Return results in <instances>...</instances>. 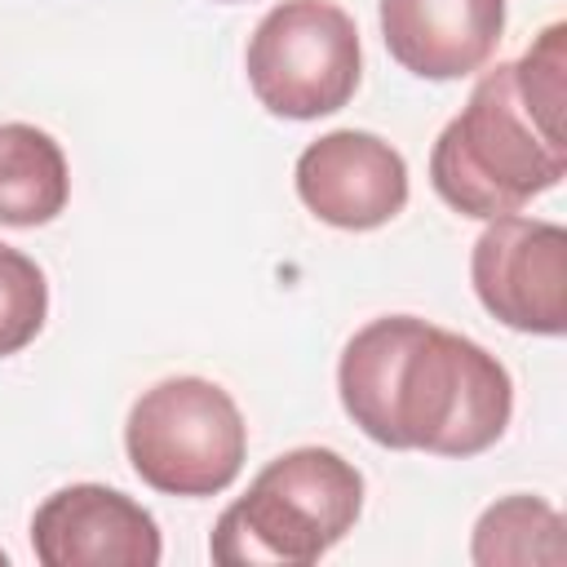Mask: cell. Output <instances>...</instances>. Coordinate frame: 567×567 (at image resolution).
<instances>
[{
  "label": "cell",
  "instance_id": "277c9868",
  "mask_svg": "<svg viewBox=\"0 0 567 567\" xmlns=\"http://www.w3.org/2000/svg\"><path fill=\"white\" fill-rule=\"evenodd\" d=\"M124 452L133 474L164 496H217L244 470L248 425L217 381L168 377L128 408Z\"/></svg>",
  "mask_w": 567,
  "mask_h": 567
},
{
  "label": "cell",
  "instance_id": "4fadbf2b",
  "mask_svg": "<svg viewBox=\"0 0 567 567\" xmlns=\"http://www.w3.org/2000/svg\"><path fill=\"white\" fill-rule=\"evenodd\" d=\"M226 4H230V0H226Z\"/></svg>",
  "mask_w": 567,
  "mask_h": 567
},
{
  "label": "cell",
  "instance_id": "6da1fadb",
  "mask_svg": "<svg viewBox=\"0 0 567 567\" xmlns=\"http://www.w3.org/2000/svg\"><path fill=\"white\" fill-rule=\"evenodd\" d=\"M337 394L372 443L434 456L487 452L514 412L505 363L416 315L363 323L341 350Z\"/></svg>",
  "mask_w": 567,
  "mask_h": 567
},
{
  "label": "cell",
  "instance_id": "7c38bea8",
  "mask_svg": "<svg viewBox=\"0 0 567 567\" xmlns=\"http://www.w3.org/2000/svg\"><path fill=\"white\" fill-rule=\"evenodd\" d=\"M44 315H49L44 270L27 252L0 244V359L27 350L40 337Z\"/></svg>",
  "mask_w": 567,
  "mask_h": 567
},
{
  "label": "cell",
  "instance_id": "7a4b0ae2",
  "mask_svg": "<svg viewBox=\"0 0 567 567\" xmlns=\"http://www.w3.org/2000/svg\"><path fill=\"white\" fill-rule=\"evenodd\" d=\"M567 22H549L518 62H496L430 151V186L461 217H505L567 173Z\"/></svg>",
  "mask_w": 567,
  "mask_h": 567
},
{
  "label": "cell",
  "instance_id": "52a82bcc",
  "mask_svg": "<svg viewBox=\"0 0 567 567\" xmlns=\"http://www.w3.org/2000/svg\"><path fill=\"white\" fill-rule=\"evenodd\" d=\"M297 195L301 204L337 230H377L394 221L408 204V164L403 155L363 128H337L315 137L297 155Z\"/></svg>",
  "mask_w": 567,
  "mask_h": 567
},
{
  "label": "cell",
  "instance_id": "30bf717a",
  "mask_svg": "<svg viewBox=\"0 0 567 567\" xmlns=\"http://www.w3.org/2000/svg\"><path fill=\"white\" fill-rule=\"evenodd\" d=\"M71 199L62 146L35 124H0V226H49Z\"/></svg>",
  "mask_w": 567,
  "mask_h": 567
},
{
  "label": "cell",
  "instance_id": "8992f818",
  "mask_svg": "<svg viewBox=\"0 0 567 567\" xmlns=\"http://www.w3.org/2000/svg\"><path fill=\"white\" fill-rule=\"evenodd\" d=\"M470 279L492 319L532 337L567 328V230L545 217H492L474 239Z\"/></svg>",
  "mask_w": 567,
  "mask_h": 567
},
{
  "label": "cell",
  "instance_id": "5b68a950",
  "mask_svg": "<svg viewBox=\"0 0 567 567\" xmlns=\"http://www.w3.org/2000/svg\"><path fill=\"white\" fill-rule=\"evenodd\" d=\"M244 71L270 115H332L359 89V27L332 0H284L248 35Z\"/></svg>",
  "mask_w": 567,
  "mask_h": 567
},
{
  "label": "cell",
  "instance_id": "ba28073f",
  "mask_svg": "<svg viewBox=\"0 0 567 567\" xmlns=\"http://www.w3.org/2000/svg\"><path fill=\"white\" fill-rule=\"evenodd\" d=\"M31 549L44 567H155L164 540L120 487L71 483L31 514Z\"/></svg>",
  "mask_w": 567,
  "mask_h": 567
},
{
  "label": "cell",
  "instance_id": "9c48e42d",
  "mask_svg": "<svg viewBox=\"0 0 567 567\" xmlns=\"http://www.w3.org/2000/svg\"><path fill=\"white\" fill-rule=\"evenodd\" d=\"M505 31V0H381L390 58L421 80H461L487 66Z\"/></svg>",
  "mask_w": 567,
  "mask_h": 567
},
{
  "label": "cell",
  "instance_id": "3957f363",
  "mask_svg": "<svg viewBox=\"0 0 567 567\" xmlns=\"http://www.w3.org/2000/svg\"><path fill=\"white\" fill-rule=\"evenodd\" d=\"M363 509V474L332 447H292L275 456L208 536L221 567L319 563Z\"/></svg>",
  "mask_w": 567,
  "mask_h": 567
},
{
  "label": "cell",
  "instance_id": "8fae6325",
  "mask_svg": "<svg viewBox=\"0 0 567 567\" xmlns=\"http://www.w3.org/2000/svg\"><path fill=\"white\" fill-rule=\"evenodd\" d=\"M470 554H474L478 567H501V563H549V567H558L567 558L563 518L540 496H505V501H496L478 514Z\"/></svg>",
  "mask_w": 567,
  "mask_h": 567
}]
</instances>
